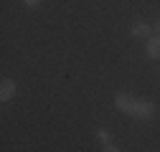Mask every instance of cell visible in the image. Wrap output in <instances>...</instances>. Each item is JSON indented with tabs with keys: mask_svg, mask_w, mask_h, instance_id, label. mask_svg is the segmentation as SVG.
Returning a JSON list of instances; mask_svg holds the SVG:
<instances>
[{
	"mask_svg": "<svg viewBox=\"0 0 160 152\" xmlns=\"http://www.w3.org/2000/svg\"><path fill=\"white\" fill-rule=\"evenodd\" d=\"M114 107L119 112L135 114V117H140V119H150L152 114H155V104L152 102H142V99L127 97V94H117V97H114Z\"/></svg>",
	"mask_w": 160,
	"mask_h": 152,
	"instance_id": "1",
	"label": "cell"
},
{
	"mask_svg": "<svg viewBox=\"0 0 160 152\" xmlns=\"http://www.w3.org/2000/svg\"><path fill=\"white\" fill-rule=\"evenodd\" d=\"M13 94H15V81L13 79H3V84H0V99L8 102V99H13Z\"/></svg>",
	"mask_w": 160,
	"mask_h": 152,
	"instance_id": "2",
	"label": "cell"
},
{
	"mask_svg": "<svg viewBox=\"0 0 160 152\" xmlns=\"http://www.w3.org/2000/svg\"><path fill=\"white\" fill-rule=\"evenodd\" d=\"M130 33H132L135 38H145V36H150V26H148L145 21H137V23H132Z\"/></svg>",
	"mask_w": 160,
	"mask_h": 152,
	"instance_id": "3",
	"label": "cell"
},
{
	"mask_svg": "<svg viewBox=\"0 0 160 152\" xmlns=\"http://www.w3.org/2000/svg\"><path fill=\"white\" fill-rule=\"evenodd\" d=\"M148 56H150V59H160V36H150V41H148Z\"/></svg>",
	"mask_w": 160,
	"mask_h": 152,
	"instance_id": "4",
	"label": "cell"
},
{
	"mask_svg": "<svg viewBox=\"0 0 160 152\" xmlns=\"http://www.w3.org/2000/svg\"><path fill=\"white\" fill-rule=\"evenodd\" d=\"M97 140L102 142V145H109V132L107 129H97Z\"/></svg>",
	"mask_w": 160,
	"mask_h": 152,
	"instance_id": "5",
	"label": "cell"
},
{
	"mask_svg": "<svg viewBox=\"0 0 160 152\" xmlns=\"http://www.w3.org/2000/svg\"><path fill=\"white\" fill-rule=\"evenodd\" d=\"M104 152H119V147H114V145H104Z\"/></svg>",
	"mask_w": 160,
	"mask_h": 152,
	"instance_id": "6",
	"label": "cell"
},
{
	"mask_svg": "<svg viewBox=\"0 0 160 152\" xmlns=\"http://www.w3.org/2000/svg\"><path fill=\"white\" fill-rule=\"evenodd\" d=\"M23 3H26V5H31V8H36L38 3H41V0H23Z\"/></svg>",
	"mask_w": 160,
	"mask_h": 152,
	"instance_id": "7",
	"label": "cell"
},
{
	"mask_svg": "<svg viewBox=\"0 0 160 152\" xmlns=\"http://www.w3.org/2000/svg\"><path fill=\"white\" fill-rule=\"evenodd\" d=\"M155 36H160V18L155 21Z\"/></svg>",
	"mask_w": 160,
	"mask_h": 152,
	"instance_id": "8",
	"label": "cell"
}]
</instances>
